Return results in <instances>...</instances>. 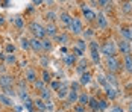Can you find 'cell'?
<instances>
[{"label":"cell","mask_w":132,"mask_h":112,"mask_svg":"<svg viewBox=\"0 0 132 112\" xmlns=\"http://www.w3.org/2000/svg\"><path fill=\"white\" fill-rule=\"evenodd\" d=\"M88 100H90V96H88L85 91H80L79 96H78V105H80V106H85V108H87Z\"/></svg>","instance_id":"cell-17"},{"label":"cell","mask_w":132,"mask_h":112,"mask_svg":"<svg viewBox=\"0 0 132 112\" xmlns=\"http://www.w3.org/2000/svg\"><path fill=\"white\" fill-rule=\"evenodd\" d=\"M3 94H5V96H8V97H11V96L14 97L17 92H15V89H14V88H5V89H3Z\"/></svg>","instance_id":"cell-41"},{"label":"cell","mask_w":132,"mask_h":112,"mask_svg":"<svg viewBox=\"0 0 132 112\" xmlns=\"http://www.w3.org/2000/svg\"><path fill=\"white\" fill-rule=\"evenodd\" d=\"M11 23H14L17 29H23L24 27V18L21 15H15V17L11 18Z\"/></svg>","instance_id":"cell-21"},{"label":"cell","mask_w":132,"mask_h":112,"mask_svg":"<svg viewBox=\"0 0 132 112\" xmlns=\"http://www.w3.org/2000/svg\"><path fill=\"white\" fill-rule=\"evenodd\" d=\"M105 94H106V97L111 99V100H116L117 97H119V91H117V88L111 87V85L105 87Z\"/></svg>","instance_id":"cell-13"},{"label":"cell","mask_w":132,"mask_h":112,"mask_svg":"<svg viewBox=\"0 0 132 112\" xmlns=\"http://www.w3.org/2000/svg\"><path fill=\"white\" fill-rule=\"evenodd\" d=\"M34 101L30 99H27V100H24V103H23V108H26L27 109V112H34Z\"/></svg>","instance_id":"cell-32"},{"label":"cell","mask_w":132,"mask_h":112,"mask_svg":"<svg viewBox=\"0 0 132 112\" xmlns=\"http://www.w3.org/2000/svg\"><path fill=\"white\" fill-rule=\"evenodd\" d=\"M0 103L2 105H5V106H14V103H12V100L9 99L8 96H5L3 92L0 94Z\"/></svg>","instance_id":"cell-27"},{"label":"cell","mask_w":132,"mask_h":112,"mask_svg":"<svg viewBox=\"0 0 132 112\" xmlns=\"http://www.w3.org/2000/svg\"><path fill=\"white\" fill-rule=\"evenodd\" d=\"M56 17H58V15L53 12V11H49V12L46 14V18L49 20V23H55V21H56Z\"/></svg>","instance_id":"cell-35"},{"label":"cell","mask_w":132,"mask_h":112,"mask_svg":"<svg viewBox=\"0 0 132 112\" xmlns=\"http://www.w3.org/2000/svg\"><path fill=\"white\" fill-rule=\"evenodd\" d=\"M100 53L106 56V58H114V56H117L119 55V50H117V44L112 41V39H108L106 42L102 44V47H100Z\"/></svg>","instance_id":"cell-1"},{"label":"cell","mask_w":132,"mask_h":112,"mask_svg":"<svg viewBox=\"0 0 132 112\" xmlns=\"http://www.w3.org/2000/svg\"><path fill=\"white\" fill-rule=\"evenodd\" d=\"M121 65L125 68L126 73L132 74V55H128V56H123V61H121Z\"/></svg>","instance_id":"cell-11"},{"label":"cell","mask_w":132,"mask_h":112,"mask_svg":"<svg viewBox=\"0 0 132 112\" xmlns=\"http://www.w3.org/2000/svg\"><path fill=\"white\" fill-rule=\"evenodd\" d=\"M52 88H53V89H56V91H58V89L61 88V83H59L58 80H55V82H52Z\"/></svg>","instance_id":"cell-51"},{"label":"cell","mask_w":132,"mask_h":112,"mask_svg":"<svg viewBox=\"0 0 132 112\" xmlns=\"http://www.w3.org/2000/svg\"><path fill=\"white\" fill-rule=\"evenodd\" d=\"M5 62L8 64V65H14V64L17 62V58H15V55H6V59H5Z\"/></svg>","instance_id":"cell-36"},{"label":"cell","mask_w":132,"mask_h":112,"mask_svg":"<svg viewBox=\"0 0 132 112\" xmlns=\"http://www.w3.org/2000/svg\"><path fill=\"white\" fill-rule=\"evenodd\" d=\"M82 35H84V38H91L93 35H94V30H93V29H87V30H84Z\"/></svg>","instance_id":"cell-44"},{"label":"cell","mask_w":132,"mask_h":112,"mask_svg":"<svg viewBox=\"0 0 132 112\" xmlns=\"http://www.w3.org/2000/svg\"><path fill=\"white\" fill-rule=\"evenodd\" d=\"M62 62L65 64V67H73L76 64V56L73 53H67L62 56Z\"/></svg>","instance_id":"cell-15"},{"label":"cell","mask_w":132,"mask_h":112,"mask_svg":"<svg viewBox=\"0 0 132 112\" xmlns=\"http://www.w3.org/2000/svg\"><path fill=\"white\" fill-rule=\"evenodd\" d=\"M91 61L94 64L100 62V51H91Z\"/></svg>","instance_id":"cell-37"},{"label":"cell","mask_w":132,"mask_h":112,"mask_svg":"<svg viewBox=\"0 0 132 112\" xmlns=\"http://www.w3.org/2000/svg\"><path fill=\"white\" fill-rule=\"evenodd\" d=\"M34 105H35V106H37V108H38L41 112L46 111V101H44V100H41V99L35 100V101H34Z\"/></svg>","instance_id":"cell-31"},{"label":"cell","mask_w":132,"mask_h":112,"mask_svg":"<svg viewBox=\"0 0 132 112\" xmlns=\"http://www.w3.org/2000/svg\"><path fill=\"white\" fill-rule=\"evenodd\" d=\"M68 30H70V33H73V35H82L84 33V24H82V20H80L79 17H73V20H71V23L70 26L67 27Z\"/></svg>","instance_id":"cell-3"},{"label":"cell","mask_w":132,"mask_h":112,"mask_svg":"<svg viewBox=\"0 0 132 112\" xmlns=\"http://www.w3.org/2000/svg\"><path fill=\"white\" fill-rule=\"evenodd\" d=\"M18 96H20V99H21V100H27V99H29L27 91H26V89H23V88H18Z\"/></svg>","instance_id":"cell-40"},{"label":"cell","mask_w":132,"mask_h":112,"mask_svg":"<svg viewBox=\"0 0 132 112\" xmlns=\"http://www.w3.org/2000/svg\"><path fill=\"white\" fill-rule=\"evenodd\" d=\"M78 96H79V92L78 91H68V96H67V103L68 105H73V103H78Z\"/></svg>","instance_id":"cell-22"},{"label":"cell","mask_w":132,"mask_h":112,"mask_svg":"<svg viewBox=\"0 0 132 112\" xmlns=\"http://www.w3.org/2000/svg\"><path fill=\"white\" fill-rule=\"evenodd\" d=\"M56 41L62 46V47H65L67 44H70V37H68V33H65V32H61V33H58L56 35Z\"/></svg>","instance_id":"cell-14"},{"label":"cell","mask_w":132,"mask_h":112,"mask_svg":"<svg viewBox=\"0 0 132 112\" xmlns=\"http://www.w3.org/2000/svg\"><path fill=\"white\" fill-rule=\"evenodd\" d=\"M129 111L132 112V101H131V103H129Z\"/></svg>","instance_id":"cell-55"},{"label":"cell","mask_w":132,"mask_h":112,"mask_svg":"<svg viewBox=\"0 0 132 112\" xmlns=\"http://www.w3.org/2000/svg\"><path fill=\"white\" fill-rule=\"evenodd\" d=\"M97 82H99L102 87H108V85H109V83H108V80H106V76L102 74V73H100V74H97Z\"/></svg>","instance_id":"cell-34"},{"label":"cell","mask_w":132,"mask_h":112,"mask_svg":"<svg viewBox=\"0 0 132 112\" xmlns=\"http://www.w3.org/2000/svg\"><path fill=\"white\" fill-rule=\"evenodd\" d=\"M111 112H123V108H121L120 105H116V106L111 109Z\"/></svg>","instance_id":"cell-50"},{"label":"cell","mask_w":132,"mask_h":112,"mask_svg":"<svg viewBox=\"0 0 132 112\" xmlns=\"http://www.w3.org/2000/svg\"><path fill=\"white\" fill-rule=\"evenodd\" d=\"M93 82L91 79V73L90 71H87V73H84V74H80V79H79V83L80 87H85V85H90Z\"/></svg>","instance_id":"cell-18"},{"label":"cell","mask_w":132,"mask_h":112,"mask_svg":"<svg viewBox=\"0 0 132 112\" xmlns=\"http://www.w3.org/2000/svg\"><path fill=\"white\" fill-rule=\"evenodd\" d=\"M106 80H108V83H109L111 87H114V88L119 87V80H117V76L114 74V73H108V74H106Z\"/></svg>","instance_id":"cell-23"},{"label":"cell","mask_w":132,"mask_h":112,"mask_svg":"<svg viewBox=\"0 0 132 112\" xmlns=\"http://www.w3.org/2000/svg\"><path fill=\"white\" fill-rule=\"evenodd\" d=\"M14 85V77L9 74H3L0 76V88L5 89V88H12Z\"/></svg>","instance_id":"cell-8"},{"label":"cell","mask_w":132,"mask_h":112,"mask_svg":"<svg viewBox=\"0 0 132 112\" xmlns=\"http://www.w3.org/2000/svg\"><path fill=\"white\" fill-rule=\"evenodd\" d=\"M5 59H6V51L0 53V61H5Z\"/></svg>","instance_id":"cell-52"},{"label":"cell","mask_w":132,"mask_h":112,"mask_svg":"<svg viewBox=\"0 0 132 112\" xmlns=\"http://www.w3.org/2000/svg\"><path fill=\"white\" fill-rule=\"evenodd\" d=\"M41 80H43L44 83H49V82H52V74L47 71V68H46V70H43V73H41Z\"/></svg>","instance_id":"cell-28"},{"label":"cell","mask_w":132,"mask_h":112,"mask_svg":"<svg viewBox=\"0 0 132 112\" xmlns=\"http://www.w3.org/2000/svg\"><path fill=\"white\" fill-rule=\"evenodd\" d=\"M96 24H97V29H100V30L108 29V27H109V21H108L106 15L99 14V15H97V18H96Z\"/></svg>","instance_id":"cell-7"},{"label":"cell","mask_w":132,"mask_h":112,"mask_svg":"<svg viewBox=\"0 0 132 112\" xmlns=\"http://www.w3.org/2000/svg\"><path fill=\"white\" fill-rule=\"evenodd\" d=\"M58 18H59V21H61V23H62L64 26H67V27L70 26L71 20H73V17H71V15H70L68 12H61V15H59Z\"/></svg>","instance_id":"cell-20"},{"label":"cell","mask_w":132,"mask_h":112,"mask_svg":"<svg viewBox=\"0 0 132 112\" xmlns=\"http://www.w3.org/2000/svg\"><path fill=\"white\" fill-rule=\"evenodd\" d=\"M76 71H78L79 74H84V73H87V71H88V62H87L84 58L78 62V65H76Z\"/></svg>","instance_id":"cell-16"},{"label":"cell","mask_w":132,"mask_h":112,"mask_svg":"<svg viewBox=\"0 0 132 112\" xmlns=\"http://www.w3.org/2000/svg\"><path fill=\"white\" fill-rule=\"evenodd\" d=\"M75 47H78L79 50L85 51V49H87V44H85V41H84V39H78V41H76V44H75Z\"/></svg>","instance_id":"cell-39"},{"label":"cell","mask_w":132,"mask_h":112,"mask_svg":"<svg viewBox=\"0 0 132 112\" xmlns=\"http://www.w3.org/2000/svg\"><path fill=\"white\" fill-rule=\"evenodd\" d=\"M71 91H78V92H80V83L79 82H73V83H71Z\"/></svg>","instance_id":"cell-47"},{"label":"cell","mask_w":132,"mask_h":112,"mask_svg":"<svg viewBox=\"0 0 132 112\" xmlns=\"http://www.w3.org/2000/svg\"><path fill=\"white\" fill-rule=\"evenodd\" d=\"M121 11L125 14H129L132 11V2H123L121 3Z\"/></svg>","instance_id":"cell-30"},{"label":"cell","mask_w":132,"mask_h":112,"mask_svg":"<svg viewBox=\"0 0 132 112\" xmlns=\"http://www.w3.org/2000/svg\"><path fill=\"white\" fill-rule=\"evenodd\" d=\"M41 42H43V51L44 53H47V51H50L53 47V42L50 38H44V39H41Z\"/></svg>","instance_id":"cell-24"},{"label":"cell","mask_w":132,"mask_h":112,"mask_svg":"<svg viewBox=\"0 0 132 112\" xmlns=\"http://www.w3.org/2000/svg\"><path fill=\"white\" fill-rule=\"evenodd\" d=\"M105 109H108V101L105 99L99 100V111H105Z\"/></svg>","instance_id":"cell-42"},{"label":"cell","mask_w":132,"mask_h":112,"mask_svg":"<svg viewBox=\"0 0 132 112\" xmlns=\"http://www.w3.org/2000/svg\"><path fill=\"white\" fill-rule=\"evenodd\" d=\"M47 65H49V59H47V56L44 55V56L41 58V67H43V70H46Z\"/></svg>","instance_id":"cell-45"},{"label":"cell","mask_w":132,"mask_h":112,"mask_svg":"<svg viewBox=\"0 0 132 112\" xmlns=\"http://www.w3.org/2000/svg\"><path fill=\"white\" fill-rule=\"evenodd\" d=\"M120 37L121 39L125 41H132V37H131V27H120Z\"/></svg>","instance_id":"cell-19"},{"label":"cell","mask_w":132,"mask_h":112,"mask_svg":"<svg viewBox=\"0 0 132 112\" xmlns=\"http://www.w3.org/2000/svg\"><path fill=\"white\" fill-rule=\"evenodd\" d=\"M15 47H14V44H6V55H12Z\"/></svg>","instance_id":"cell-46"},{"label":"cell","mask_w":132,"mask_h":112,"mask_svg":"<svg viewBox=\"0 0 132 112\" xmlns=\"http://www.w3.org/2000/svg\"><path fill=\"white\" fill-rule=\"evenodd\" d=\"M117 50H119L123 56L131 55V53H132L131 42H129V41H125V39H119V42H117Z\"/></svg>","instance_id":"cell-5"},{"label":"cell","mask_w":132,"mask_h":112,"mask_svg":"<svg viewBox=\"0 0 132 112\" xmlns=\"http://www.w3.org/2000/svg\"><path fill=\"white\" fill-rule=\"evenodd\" d=\"M52 97V91L50 89H47V88H44L43 91H40V99L44 100V101H49Z\"/></svg>","instance_id":"cell-25"},{"label":"cell","mask_w":132,"mask_h":112,"mask_svg":"<svg viewBox=\"0 0 132 112\" xmlns=\"http://www.w3.org/2000/svg\"><path fill=\"white\" fill-rule=\"evenodd\" d=\"M29 30L32 32V35H34V37L38 38V39H44V38H46L44 27H43L40 23H37V21H32V23L29 24Z\"/></svg>","instance_id":"cell-4"},{"label":"cell","mask_w":132,"mask_h":112,"mask_svg":"<svg viewBox=\"0 0 132 112\" xmlns=\"http://www.w3.org/2000/svg\"><path fill=\"white\" fill-rule=\"evenodd\" d=\"M73 112H85V106H80V105H75V106H73Z\"/></svg>","instance_id":"cell-48"},{"label":"cell","mask_w":132,"mask_h":112,"mask_svg":"<svg viewBox=\"0 0 132 112\" xmlns=\"http://www.w3.org/2000/svg\"><path fill=\"white\" fill-rule=\"evenodd\" d=\"M82 14H84L85 20H87L88 23H93V21H96V18H97V14L94 12L93 9H90L87 5H82Z\"/></svg>","instance_id":"cell-6"},{"label":"cell","mask_w":132,"mask_h":112,"mask_svg":"<svg viewBox=\"0 0 132 112\" xmlns=\"http://www.w3.org/2000/svg\"><path fill=\"white\" fill-rule=\"evenodd\" d=\"M91 111H97L99 109V100L96 99V97H90V100H88V105H87Z\"/></svg>","instance_id":"cell-26"},{"label":"cell","mask_w":132,"mask_h":112,"mask_svg":"<svg viewBox=\"0 0 132 112\" xmlns=\"http://www.w3.org/2000/svg\"><path fill=\"white\" fill-rule=\"evenodd\" d=\"M46 111H55V106H53V103L49 100V101H46Z\"/></svg>","instance_id":"cell-49"},{"label":"cell","mask_w":132,"mask_h":112,"mask_svg":"<svg viewBox=\"0 0 132 112\" xmlns=\"http://www.w3.org/2000/svg\"><path fill=\"white\" fill-rule=\"evenodd\" d=\"M131 37H132V27H131Z\"/></svg>","instance_id":"cell-56"},{"label":"cell","mask_w":132,"mask_h":112,"mask_svg":"<svg viewBox=\"0 0 132 112\" xmlns=\"http://www.w3.org/2000/svg\"><path fill=\"white\" fill-rule=\"evenodd\" d=\"M34 88H35V89H38V91H43V89L46 88V83H44L41 79H38V80L34 83Z\"/></svg>","instance_id":"cell-38"},{"label":"cell","mask_w":132,"mask_h":112,"mask_svg":"<svg viewBox=\"0 0 132 112\" xmlns=\"http://www.w3.org/2000/svg\"><path fill=\"white\" fill-rule=\"evenodd\" d=\"M44 32H46V38H55L59 32H58V27H56V24L55 23H49V24L44 27Z\"/></svg>","instance_id":"cell-10"},{"label":"cell","mask_w":132,"mask_h":112,"mask_svg":"<svg viewBox=\"0 0 132 112\" xmlns=\"http://www.w3.org/2000/svg\"><path fill=\"white\" fill-rule=\"evenodd\" d=\"M29 44H30V49L34 50V51H43V42H41V39L32 37L29 39Z\"/></svg>","instance_id":"cell-12"},{"label":"cell","mask_w":132,"mask_h":112,"mask_svg":"<svg viewBox=\"0 0 132 112\" xmlns=\"http://www.w3.org/2000/svg\"><path fill=\"white\" fill-rule=\"evenodd\" d=\"M3 23H5V18H3V17H2V15H0V26L3 24Z\"/></svg>","instance_id":"cell-54"},{"label":"cell","mask_w":132,"mask_h":112,"mask_svg":"<svg viewBox=\"0 0 132 112\" xmlns=\"http://www.w3.org/2000/svg\"><path fill=\"white\" fill-rule=\"evenodd\" d=\"M5 74V65H0V76Z\"/></svg>","instance_id":"cell-53"},{"label":"cell","mask_w":132,"mask_h":112,"mask_svg":"<svg viewBox=\"0 0 132 112\" xmlns=\"http://www.w3.org/2000/svg\"><path fill=\"white\" fill-rule=\"evenodd\" d=\"M24 77H26V82H29V83H35V82L38 80V74H37V70H35V68H26Z\"/></svg>","instance_id":"cell-9"},{"label":"cell","mask_w":132,"mask_h":112,"mask_svg":"<svg viewBox=\"0 0 132 112\" xmlns=\"http://www.w3.org/2000/svg\"><path fill=\"white\" fill-rule=\"evenodd\" d=\"M88 47H90V51H100V44L97 41H94V39L90 41V46Z\"/></svg>","instance_id":"cell-33"},{"label":"cell","mask_w":132,"mask_h":112,"mask_svg":"<svg viewBox=\"0 0 132 112\" xmlns=\"http://www.w3.org/2000/svg\"><path fill=\"white\" fill-rule=\"evenodd\" d=\"M73 55H75L76 58H80V59L84 58V51H82V50H79L78 47H75V46H73Z\"/></svg>","instance_id":"cell-43"},{"label":"cell","mask_w":132,"mask_h":112,"mask_svg":"<svg viewBox=\"0 0 132 112\" xmlns=\"http://www.w3.org/2000/svg\"><path fill=\"white\" fill-rule=\"evenodd\" d=\"M131 50H132V41H131Z\"/></svg>","instance_id":"cell-57"},{"label":"cell","mask_w":132,"mask_h":112,"mask_svg":"<svg viewBox=\"0 0 132 112\" xmlns=\"http://www.w3.org/2000/svg\"><path fill=\"white\" fill-rule=\"evenodd\" d=\"M105 67L106 70H108V73H119L120 70L123 68V65H121V61L119 59V56H114V58H106L105 61Z\"/></svg>","instance_id":"cell-2"},{"label":"cell","mask_w":132,"mask_h":112,"mask_svg":"<svg viewBox=\"0 0 132 112\" xmlns=\"http://www.w3.org/2000/svg\"><path fill=\"white\" fill-rule=\"evenodd\" d=\"M20 47L23 50H29L30 49V44H29V39L26 37H21L20 38Z\"/></svg>","instance_id":"cell-29"}]
</instances>
